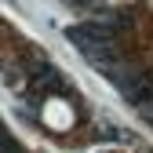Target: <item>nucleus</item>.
<instances>
[{
  "instance_id": "nucleus-4",
  "label": "nucleus",
  "mask_w": 153,
  "mask_h": 153,
  "mask_svg": "<svg viewBox=\"0 0 153 153\" xmlns=\"http://www.w3.org/2000/svg\"><path fill=\"white\" fill-rule=\"evenodd\" d=\"M4 149H7V153H15L18 146H15V139L7 135V131H4V124H0V153H4Z\"/></svg>"
},
{
  "instance_id": "nucleus-5",
  "label": "nucleus",
  "mask_w": 153,
  "mask_h": 153,
  "mask_svg": "<svg viewBox=\"0 0 153 153\" xmlns=\"http://www.w3.org/2000/svg\"><path fill=\"white\" fill-rule=\"evenodd\" d=\"M66 4H73V7H99V4H106V0H66Z\"/></svg>"
},
{
  "instance_id": "nucleus-2",
  "label": "nucleus",
  "mask_w": 153,
  "mask_h": 153,
  "mask_svg": "<svg viewBox=\"0 0 153 153\" xmlns=\"http://www.w3.org/2000/svg\"><path fill=\"white\" fill-rule=\"evenodd\" d=\"M62 88H66V76L55 66H36L33 76H29V91L36 95V99H44V95H51V91H62Z\"/></svg>"
},
{
  "instance_id": "nucleus-1",
  "label": "nucleus",
  "mask_w": 153,
  "mask_h": 153,
  "mask_svg": "<svg viewBox=\"0 0 153 153\" xmlns=\"http://www.w3.org/2000/svg\"><path fill=\"white\" fill-rule=\"evenodd\" d=\"M66 36H69V44L76 48V55H80L84 62H91V69H99L106 80L128 62V51L120 48V33L109 29L106 22H99V18L66 26Z\"/></svg>"
},
{
  "instance_id": "nucleus-3",
  "label": "nucleus",
  "mask_w": 153,
  "mask_h": 153,
  "mask_svg": "<svg viewBox=\"0 0 153 153\" xmlns=\"http://www.w3.org/2000/svg\"><path fill=\"white\" fill-rule=\"evenodd\" d=\"M139 117H142V120H146V124L153 128V95H149V99H146V102L139 106Z\"/></svg>"
},
{
  "instance_id": "nucleus-6",
  "label": "nucleus",
  "mask_w": 153,
  "mask_h": 153,
  "mask_svg": "<svg viewBox=\"0 0 153 153\" xmlns=\"http://www.w3.org/2000/svg\"><path fill=\"white\" fill-rule=\"evenodd\" d=\"M15 153H26V149H22V146H18V149H15Z\"/></svg>"
}]
</instances>
